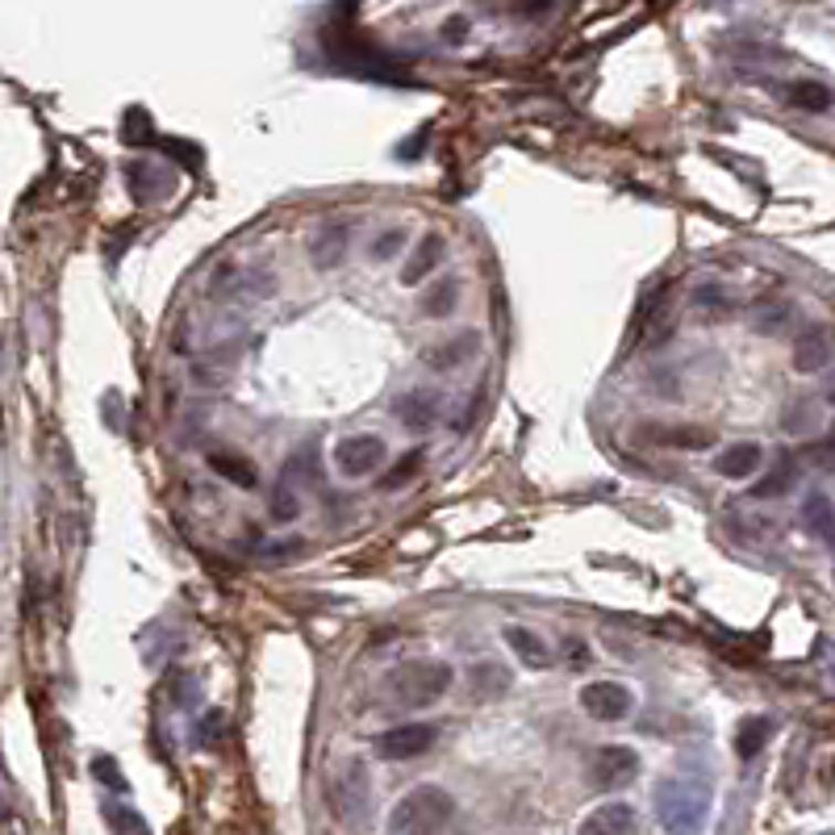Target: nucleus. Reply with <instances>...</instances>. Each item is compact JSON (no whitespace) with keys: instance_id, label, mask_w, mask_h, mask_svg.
I'll return each mask as SVG.
<instances>
[{"instance_id":"1","label":"nucleus","mask_w":835,"mask_h":835,"mask_svg":"<svg viewBox=\"0 0 835 835\" xmlns=\"http://www.w3.org/2000/svg\"><path fill=\"white\" fill-rule=\"evenodd\" d=\"M656 815L668 835H698L710 818V785L702 778H665L656 785Z\"/></svg>"},{"instance_id":"2","label":"nucleus","mask_w":835,"mask_h":835,"mask_svg":"<svg viewBox=\"0 0 835 835\" xmlns=\"http://www.w3.org/2000/svg\"><path fill=\"white\" fill-rule=\"evenodd\" d=\"M456 818V797L443 785H414L389 811V835H443Z\"/></svg>"},{"instance_id":"3","label":"nucleus","mask_w":835,"mask_h":835,"mask_svg":"<svg viewBox=\"0 0 835 835\" xmlns=\"http://www.w3.org/2000/svg\"><path fill=\"white\" fill-rule=\"evenodd\" d=\"M456 685V673L447 660H410V665L389 668L384 677V698L393 706H435L447 689Z\"/></svg>"},{"instance_id":"4","label":"nucleus","mask_w":835,"mask_h":835,"mask_svg":"<svg viewBox=\"0 0 835 835\" xmlns=\"http://www.w3.org/2000/svg\"><path fill=\"white\" fill-rule=\"evenodd\" d=\"M330 806H335V818L351 835H363L372 827V778L363 769L360 760H347L335 778V790H330Z\"/></svg>"},{"instance_id":"5","label":"nucleus","mask_w":835,"mask_h":835,"mask_svg":"<svg viewBox=\"0 0 835 835\" xmlns=\"http://www.w3.org/2000/svg\"><path fill=\"white\" fill-rule=\"evenodd\" d=\"M384 459H389V443L380 435H347L335 443V468L347 480L372 476L377 468H384Z\"/></svg>"},{"instance_id":"6","label":"nucleus","mask_w":835,"mask_h":835,"mask_svg":"<svg viewBox=\"0 0 835 835\" xmlns=\"http://www.w3.org/2000/svg\"><path fill=\"white\" fill-rule=\"evenodd\" d=\"M314 476V456L305 452L302 456H293L281 468V476H276V489H272V506H267V514H272V522H293L297 514H302V494H305V480Z\"/></svg>"},{"instance_id":"7","label":"nucleus","mask_w":835,"mask_h":835,"mask_svg":"<svg viewBox=\"0 0 835 835\" xmlns=\"http://www.w3.org/2000/svg\"><path fill=\"white\" fill-rule=\"evenodd\" d=\"M635 778H640V757H635L631 748H623V743H606V748H598L593 760H589V781H593V790H623V785H631Z\"/></svg>"},{"instance_id":"8","label":"nucleus","mask_w":835,"mask_h":835,"mask_svg":"<svg viewBox=\"0 0 835 835\" xmlns=\"http://www.w3.org/2000/svg\"><path fill=\"white\" fill-rule=\"evenodd\" d=\"M581 710H585L589 719L598 722H623L631 710H635V694L626 689L623 681H589L585 689H581Z\"/></svg>"},{"instance_id":"9","label":"nucleus","mask_w":835,"mask_h":835,"mask_svg":"<svg viewBox=\"0 0 835 835\" xmlns=\"http://www.w3.org/2000/svg\"><path fill=\"white\" fill-rule=\"evenodd\" d=\"M435 727L431 722H401L377 736V757L380 760H414L435 743Z\"/></svg>"},{"instance_id":"10","label":"nucleus","mask_w":835,"mask_h":835,"mask_svg":"<svg viewBox=\"0 0 835 835\" xmlns=\"http://www.w3.org/2000/svg\"><path fill=\"white\" fill-rule=\"evenodd\" d=\"M635 832H640V815H635L631 802H602L577 827V835H635Z\"/></svg>"},{"instance_id":"11","label":"nucleus","mask_w":835,"mask_h":835,"mask_svg":"<svg viewBox=\"0 0 835 835\" xmlns=\"http://www.w3.org/2000/svg\"><path fill=\"white\" fill-rule=\"evenodd\" d=\"M832 351H835L832 330L827 326H806L794 342V368L797 372H823L832 363Z\"/></svg>"},{"instance_id":"12","label":"nucleus","mask_w":835,"mask_h":835,"mask_svg":"<svg viewBox=\"0 0 835 835\" xmlns=\"http://www.w3.org/2000/svg\"><path fill=\"white\" fill-rule=\"evenodd\" d=\"M393 418H398L405 431L426 435L438 422V398L435 393H405V398L393 401Z\"/></svg>"},{"instance_id":"13","label":"nucleus","mask_w":835,"mask_h":835,"mask_svg":"<svg viewBox=\"0 0 835 835\" xmlns=\"http://www.w3.org/2000/svg\"><path fill=\"white\" fill-rule=\"evenodd\" d=\"M443 251H447V239H443L438 230L422 234V243H418L414 255H410L405 267H401V285H422V281L435 272L438 260H443Z\"/></svg>"},{"instance_id":"14","label":"nucleus","mask_w":835,"mask_h":835,"mask_svg":"<svg viewBox=\"0 0 835 835\" xmlns=\"http://www.w3.org/2000/svg\"><path fill=\"white\" fill-rule=\"evenodd\" d=\"M347 243H351V226H347V222H339V226H323L314 239H309V260H314V267L330 272V267L342 260Z\"/></svg>"},{"instance_id":"15","label":"nucleus","mask_w":835,"mask_h":835,"mask_svg":"<svg viewBox=\"0 0 835 835\" xmlns=\"http://www.w3.org/2000/svg\"><path fill=\"white\" fill-rule=\"evenodd\" d=\"M760 464H764L760 443H736V447H727V452L715 459V473H719L722 480H748Z\"/></svg>"},{"instance_id":"16","label":"nucleus","mask_w":835,"mask_h":835,"mask_svg":"<svg viewBox=\"0 0 835 835\" xmlns=\"http://www.w3.org/2000/svg\"><path fill=\"white\" fill-rule=\"evenodd\" d=\"M476 347H480V335L476 330H464V335H452L447 342H438V347H431L422 360L431 363L435 372H452V368H459V363L473 356Z\"/></svg>"},{"instance_id":"17","label":"nucleus","mask_w":835,"mask_h":835,"mask_svg":"<svg viewBox=\"0 0 835 835\" xmlns=\"http://www.w3.org/2000/svg\"><path fill=\"white\" fill-rule=\"evenodd\" d=\"M501 640L514 647V656L527 668H551V647L535 631H527V626H501Z\"/></svg>"},{"instance_id":"18","label":"nucleus","mask_w":835,"mask_h":835,"mask_svg":"<svg viewBox=\"0 0 835 835\" xmlns=\"http://www.w3.org/2000/svg\"><path fill=\"white\" fill-rule=\"evenodd\" d=\"M802 527L815 535L818 543L835 548V506L827 494H811L802 501Z\"/></svg>"},{"instance_id":"19","label":"nucleus","mask_w":835,"mask_h":835,"mask_svg":"<svg viewBox=\"0 0 835 835\" xmlns=\"http://www.w3.org/2000/svg\"><path fill=\"white\" fill-rule=\"evenodd\" d=\"M468 689H473L480 702H485V698H497L501 689H510V673H506V665H497V660H480V665L468 668Z\"/></svg>"},{"instance_id":"20","label":"nucleus","mask_w":835,"mask_h":835,"mask_svg":"<svg viewBox=\"0 0 835 835\" xmlns=\"http://www.w3.org/2000/svg\"><path fill=\"white\" fill-rule=\"evenodd\" d=\"M794 480H797L794 459L781 456L778 468L764 476V480H757V485H752V501H773V497H785L790 489H794Z\"/></svg>"},{"instance_id":"21","label":"nucleus","mask_w":835,"mask_h":835,"mask_svg":"<svg viewBox=\"0 0 835 835\" xmlns=\"http://www.w3.org/2000/svg\"><path fill=\"white\" fill-rule=\"evenodd\" d=\"M785 96H790L794 109H806V114H823V109H832V101H835L832 88L818 84V80H797V84L785 88Z\"/></svg>"},{"instance_id":"22","label":"nucleus","mask_w":835,"mask_h":835,"mask_svg":"<svg viewBox=\"0 0 835 835\" xmlns=\"http://www.w3.org/2000/svg\"><path fill=\"white\" fill-rule=\"evenodd\" d=\"M459 305V281L456 276H443V281H435V288L422 297V314L426 318H447V314H456Z\"/></svg>"},{"instance_id":"23","label":"nucleus","mask_w":835,"mask_h":835,"mask_svg":"<svg viewBox=\"0 0 835 835\" xmlns=\"http://www.w3.org/2000/svg\"><path fill=\"white\" fill-rule=\"evenodd\" d=\"M769 731H773V722L760 719V715H748V719L740 722V731H736V757L740 760H752L769 743Z\"/></svg>"},{"instance_id":"24","label":"nucleus","mask_w":835,"mask_h":835,"mask_svg":"<svg viewBox=\"0 0 835 835\" xmlns=\"http://www.w3.org/2000/svg\"><path fill=\"white\" fill-rule=\"evenodd\" d=\"M209 468L222 476V480H230V485H239V489H255V485H260V473L251 468L247 459H239V456L213 452V456H209Z\"/></svg>"},{"instance_id":"25","label":"nucleus","mask_w":835,"mask_h":835,"mask_svg":"<svg viewBox=\"0 0 835 835\" xmlns=\"http://www.w3.org/2000/svg\"><path fill=\"white\" fill-rule=\"evenodd\" d=\"M163 189H168V176L155 168V163H134L130 168V192L138 201H155Z\"/></svg>"},{"instance_id":"26","label":"nucleus","mask_w":835,"mask_h":835,"mask_svg":"<svg viewBox=\"0 0 835 835\" xmlns=\"http://www.w3.org/2000/svg\"><path fill=\"white\" fill-rule=\"evenodd\" d=\"M656 443H660V447H677V452H702V447L715 443V435H710V431H698V426H681V431H660Z\"/></svg>"},{"instance_id":"27","label":"nucleus","mask_w":835,"mask_h":835,"mask_svg":"<svg viewBox=\"0 0 835 835\" xmlns=\"http://www.w3.org/2000/svg\"><path fill=\"white\" fill-rule=\"evenodd\" d=\"M105 815H109V823H114L117 835H151V832H147V823L134 815L130 806H105Z\"/></svg>"},{"instance_id":"28","label":"nucleus","mask_w":835,"mask_h":835,"mask_svg":"<svg viewBox=\"0 0 835 835\" xmlns=\"http://www.w3.org/2000/svg\"><path fill=\"white\" fill-rule=\"evenodd\" d=\"M401 247H405V230H384L377 243L368 247V255H372L377 264H384V260H393V255H398Z\"/></svg>"},{"instance_id":"29","label":"nucleus","mask_w":835,"mask_h":835,"mask_svg":"<svg viewBox=\"0 0 835 835\" xmlns=\"http://www.w3.org/2000/svg\"><path fill=\"white\" fill-rule=\"evenodd\" d=\"M806 456L815 459L818 468H835V426L823 438H818V443H811V447H806Z\"/></svg>"},{"instance_id":"30","label":"nucleus","mask_w":835,"mask_h":835,"mask_svg":"<svg viewBox=\"0 0 835 835\" xmlns=\"http://www.w3.org/2000/svg\"><path fill=\"white\" fill-rule=\"evenodd\" d=\"M418 464H422V452H410V456H405V459L398 464V473L384 476V489H398V485H405V480H410V476L418 473Z\"/></svg>"},{"instance_id":"31","label":"nucleus","mask_w":835,"mask_h":835,"mask_svg":"<svg viewBox=\"0 0 835 835\" xmlns=\"http://www.w3.org/2000/svg\"><path fill=\"white\" fill-rule=\"evenodd\" d=\"M785 318H790V305L778 302V305H773V314H769V309H760V314H757V326H760V330H778V326L785 323Z\"/></svg>"},{"instance_id":"32","label":"nucleus","mask_w":835,"mask_h":835,"mask_svg":"<svg viewBox=\"0 0 835 835\" xmlns=\"http://www.w3.org/2000/svg\"><path fill=\"white\" fill-rule=\"evenodd\" d=\"M464 34H468V18H459V13H456V18L443 21V42H447V46H459Z\"/></svg>"},{"instance_id":"33","label":"nucleus","mask_w":835,"mask_h":835,"mask_svg":"<svg viewBox=\"0 0 835 835\" xmlns=\"http://www.w3.org/2000/svg\"><path fill=\"white\" fill-rule=\"evenodd\" d=\"M93 769H96V778H105V781H109V785H114V790H126V781L117 778V764H114V760H109V757H96Z\"/></svg>"}]
</instances>
